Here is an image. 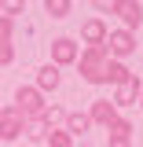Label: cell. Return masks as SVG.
Segmentation results:
<instances>
[{"instance_id": "6da1fadb", "label": "cell", "mask_w": 143, "mask_h": 147, "mask_svg": "<svg viewBox=\"0 0 143 147\" xmlns=\"http://www.w3.org/2000/svg\"><path fill=\"white\" fill-rule=\"evenodd\" d=\"M107 63L110 55L103 44H95V48H81V55H77V70H81V77L88 81V85H103V74H107Z\"/></svg>"}, {"instance_id": "7a4b0ae2", "label": "cell", "mask_w": 143, "mask_h": 147, "mask_svg": "<svg viewBox=\"0 0 143 147\" xmlns=\"http://www.w3.org/2000/svg\"><path fill=\"white\" fill-rule=\"evenodd\" d=\"M11 107H15L26 121H33V118H40V114H44V107H48V103H44V96H40L33 85H18V88H15V103H11Z\"/></svg>"}, {"instance_id": "3957f363", "label": "cell", "mask_w": 143, "mask_h": 147, "mask_svg": "<svg viewBox=\"0 0 143 147\" xmlns=\"http://www.w3.org/2000/svg\"><path fill=\"white\" fill-rule=\"evenodd\" d=\"M99 7H107L110 15H117L125 26L121 30H128V33H136L143 26V4L140 0H110V4H99Z\"/></svg>"}, {"instance_id": "277c9868", "label": "cell", "mask_w": 143, "mask_h": 147, "mask_svg": "<svg viewBox=\"0 0 143 147\" xmlns=\"http://www.w3.org/2000/svg\"><path fill=\"white\" fill-rule=\"evenodd\" d=\"M103 48H107L110 59H117V63H125L128 55L140 48V40H136V33H128V30H110L107 40H103Z\"/></svg>"}, {"instance_id": "5b68a950", "label": "cell", "mask_w": 143, "mask_h": 147, "mask_svg": "<svg viewBox=\"0 0 143 147\" xmlns=\"http://www.w3.org/2000/svg\"><path fill=\"white\" fill-rule=\"evenodd\" d=\"M22 132H26V118L7 103V107L0 110V140H4V144H15Z\"/></svg>"}, {"instance_id": "8992f818", "label": "cell", "mask_w": 143, "mask_h": 147, "mask_svg": "<svg viewBox=\"0 0 143 147\" xmlns=\"http://www.w3.org/2000/svg\"><path fill=\"white\" fill-rule=\"evenodd\" d=\"M77 55H81V48H77V40L73 37H55L52 40V66H73L77 63Z\"/></svg>"}, {"instance_id": "52a82bcc", "label": "cell", "mask_w": 143, "mask_h": 147, "mask_svg": "<svg viewBox=\"0 0 143 147\" xmlns=\"http://www.w3.org/2000/svg\"><path fill=\"white\" fill-rule=\"evenodd\" d=\"M114 118H117V107H114L110 99H92V107H88V121H92V125H103V129H107Z\"/></svg>"}, {"instance_id": "ba28073f", "label": "cell", "mask_w": 143, "mask_h": 147, "mask_svg": "<svg viewBox=\"0 0 143 147\" xmlns=\"http://www.w3.org/2000/svg\"><path fill=\"white\" fill-rule=\"evenodd\" d=\"M136 99H140V77L132 74L125 85H117V92H114V107H136Z\"/></svg>"}, {"instance_id": "9c48e42d", "label": "cell", "mask_w": 143, "mask_h": 147, "mask_svg": "<svg viewBox=\"0 0 143 147\" xmlns=\"http://www.w3.org/2000/svg\"><path fill=\"white\" fill-rule=\"evenodd\" d=\"M107 22L103 18H88L85 26H81V40H85V48H95V44H103L107 40Z\"/></svg>"}, {"instance_id": "30bf717a", "label": "cell", "mask_w": 143, "mask_h": 147, "mask_svg": "<svg viewBox=\"0 0 143 147\" xmlns=\"http://www.w3.org/2000/svg\"><path fill=\"white\" fill-rule=\"evenodd\" d=\"M59 85H62V74H59V66H52V63H44V66L37 70V85H33V88L40 92V96H44V92H55Z\"/></svg>"}, {"instance_id": "8fae6325", "label": "cell", "mask_w": 143, "mask_h": 147, "mask_svg": "<svg viewBox=\"0 0 143 147\" xmlns=\"http://www.w3.org/2000/svg\"><path fill=\"white\" fill-rule=\"evenodd\" d=\"M62 129L70 132V136H85L92 129V121H88V114L85 110H66V121H62Z\"/></svg>"}, {"instance_id": "7c38bea8", "label": "cell", "mask_w": 143, "mask_h": 147, "mask_svg": "<svg viewBox=\"0 0 143 147\" xmlns=\"http://www.w3.org/2000/svg\"><path fill=\"white\" fill-rule=\"evenodd\" d=\"M128 77H132V70H128L125 63L110 59V63H107V74H103V85H125Z\"/></svg>"}, {"instance_id": "4fadbf2b", "label": "cell", "mask_w": 143, "mask_h": 147, "mask_svg": "<svg viewBox=\"0 0 143 147\" xmlns=\"http://www.w3.org/2000/svg\"><path fill=\"white\" fill-rule=\"evenodd\" d=\"M107 132H110V140H128V136H132V121L117 114V118H114V121L107 125Z\"/></svg>"}, {"instance_id": "5bb4252c", "label": "cell", "mask_w": 143, "mask_h": 147, "mask_svg": "<svg viewBox=\"0 0 143 147\" xmlns=\"http://www.w3.org/2000/svg\"><path fill=\"white\" fill-rule=\"evenodd\" d=\"M44 144H48V147H73V136H70V132H66L62 125H59V129H48Z\"/></svg>"}, {"instance_id": "9a60e30c", "label": "cell", "mask_w": 143, "mask_h": 147, "mask_svg": "<svg viewBox=\"0 0 143 147\" xmlns=\"http://www.w3.org/2000/svg\"><path fill=\"white\" fill-rule=\"evenodd\" d=\"M26 140H33V144H44V136H48V125L40 121V118H33V121H26V132H22Z\"/></svg>"}, {"instance_id": "2e32d148", "label": "cell", "mask_w": 143, "mask_h": 147, "mask_svg": "<svg viewBox=\"0 0 143 147\" xmlns=\"http://www.w3.org/2000/svg\"><path fill=\"white\" fill-rule=\"evenodd\" d=\"M44 11H48L52 18H66L73 11V4H70V0H44Z\"/></svg>"}, {"instance_id": "e0dca14e", "label": "cell", "mask_w": 143, "mask_h": 147, "mask_svg": "<svg viewBox=\"0 0 143 147\" xmlns=\"http://www.w3.org/2000/svg\"><path fill=\"white\" fill-rule=\"evenodd\" d=\"M11 37H15V18L0 15V44H11Z\"/></svg>"}, {"instance_id": "ac0fdd59", "label": "cell", "mask_w": 143, "mask_h": 147, "mask_svg": "<svg viewBox=\"0 0 143 147\" xmlns=\"http://www.w3.org/2000/svg\"><path fill=\"white\" fill-rule=\"evenodd\" d=\"M0 7H4V15H7V18H15V15H22V11H26V0H4Z\"/></svg>"}, {"instance_id": "d6986e66", "label": "cell", "mask_w": 143, "mask_h": 147, "mask_svg": "<svg viewBox=\"0 0 143 147\" xmlns=\"http://www.w3.org/2000/svg\"><path fill=\"white\" fill-rule=\"evenodd\" d=\"M15 63V44H0V66H11Z\"/></svg>"}, {"instance_id": "ffe728a7", "label": "cell", "mask_w": 143, "mask_h": 147, "mask_svg": "<svg viewBox=\"0 0 143 147\" xmlns=\"http://www.w3.org/2000/svg\"><path fill=\"white\" fill-rule=\"evenodd\" d=\"M107 147H132V140H110Z\"/></svg>"}, {"instance_id": "44dd1931", "label": "cell", "mask_w": 143, "mask_h": 147, "mask_svg": "<svg viewBox=\"0 0 143 147\" xmlns=\"http://www.w3.org/2000/svg\"><path fill=\"white\" fill-rule=\"evenodd\" d=\"M136 103H140V107H143V81H140V99H136Z\"/></svg>"}]
</instances>
